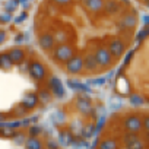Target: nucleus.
<instances>
[{
    "label": "nucleus",
    "mask_w": 149,
    "mask_h": 149,
    "mask_svg": "<svg viewBox=\"0 0 149 149\" xmlns=\"http://www.w3.org/2000/svg\"><path fill=\"white\" fill-rule=\"evenodd\" d=\"M54 58L57 61H61V63H66L69 58H72L74 54H73V48L69 45V44H58L57 47H54V53H53Z\"/></svg>",
    "instance_id": "obj_1"
},
{
    "label": "nucleus",
    "mask_w": 149,
    "mask_h": 149,
    "mask_svg": "<svg viewBox=\"0 0 149 149\" xmlns=\"http://www.w3.org/2000/svg\"><path fill=\"white\" fill-rule=\"evenodd\" d=\"M66 70L70 74H79L84 70V57L81 56H73L66 61Z\"/></svg>",
    "instance_id": "obj_2"
},
{
    "label": "nucleus",
    "mask_w": 149,
    "mask_h": 149,
    "mask_svg": "<svg viewBox=\"0 0 149 149\" xmlns=\"http://www.w3.org/2000/svg\"><path fill=\"white\" fill-rule=\"evenodd\" d=\"M94 56H95L97 63H98L100 67H107V66H110L111 61H113V56H111V53L108 51L107 47H100V48L95 51Z\"/></svg>",
    "instance_id": "obj_3"
},
{
    "label": "nucleus",
    "mask_w": 149,
    "mask_h": 149,
    "mask_svg": "<svg viewBox=\"0 0 149 149\" xmlns=\"http://www.w3.org/2000/svg\"><path fill=\"white\" fill-rule=\"evenodd\" d=\"M124 129L130 133H139L142 129V118L139 116H129L124 120Z\"/></svg>",
    "instance_id": "obj_4"
},
{
    "label": "nucleus",
    "mask_w": 149,
    "mask_h": 149,
    "mask_svg": "<svg viewBox=\"0 0 149 149\" xmlns=\"http://www.w3.org/2000/svg\"><path fill=\"white\" fill-rule=\"evenodd\" d=\"M29 74L35 79V81H42L44 78H45V74H47V70H45V67H44V64L42 63H40V61H32L31 64H29Z\"/></svg>",
    "instance_id": "obj_5"
},
{
    "label": "nucleus",
    "mask_w": 149,
    "mask_h": 149,
    "mask_svg": "<svg viewBox=\"0 0 149 149\" xmlns=\"http://www.w3.org/2000/svg\"><path fill=\"white\" fill-rule=\"evenodd\" d=\"M136 24H137V16H136V13H134V12H129V13H126V15L117 22V26H118L120 29H132V28L136 26Z\"/></svg>",
    "instance_id": "obj_6"
},
{
    "label": "nucleus",
    "mask_w": 149,
    "mask_h": 149,
    "mask_svg": "<svg viewBox=\"0 0 149 149\" xmlns=\"http://www.w3.org/2000/svg\"><path fill=\"white\" fill-rule=\"evenodd\" d=\"M124 50H126V45H124V42H123L121 40H118V38L113 40V41L108 44V51H110L111 56L116 57V58H120V57L124 54Z\"/></svg>",
    "instance_id": "obj_7"
},
{
    "label": "nucleus",
    "mask_w": 149,
    "mask_h": 149,
    "mask_svg": "<svg viewBox=\"0 0 149 149\" xmlns=\"http://www.w3.org/2000/svg\"><path fill=\"white\" fill-rule=\"evenodd\" d=\"M48 86H50V91H51V94H54L57 98H63L64 97V88H63V85H61V81L58 79V78H56V76H51L50 78V81H48Z\"/></svg>",
    "instance_id": "obj_8"
},
{
    "label": "nucleus",
    "mask_w": 149,
    "mask_h": 149,
    "mask_svg": "<svg viewBox=\"0 0 149 149\" xmlns=\"http://www.w3.org/2000/svg\"><path fill=\"white\" fill-rule=\"evenodd\" d=\"M38 44H40V47H41L42 50H47V51H48V50H53L54 45H56V41H54L53 34H50V32L41 34L40 38H38Z\"/></svg>",
    "instance_id": "obj_9"
},
{
    "label": "nucleus",
    "mask_w": 149,
    "mask_h": 149,
    "mask_svg": "<svg viewBox=\"0 0 149 149\" xmlns=\"http://www.w3.org/2000/svg\"><path fill=\"white\" fill-rule=\"evenodd\" d=\"M84 6L91 12H101L104 9V0H84Z\"/></svg>",
    "instance_id": "obj_10"
},
{
    "label": "nucleus",
    "mask_w": 149,
    "mask_h": 149,
    "mask_svg": "<svg viewBox=\"0 0 149 149\" xmlns=\"http://www.w3.org/2000/svg\"><path fill=\"white\" fill-rule=\"evenodd\" d=\"M24 146H25V149H44V143L41 142V139L38 136H29V137H26Z\"/></svg>",
    "instance_id": "obj_11"
},
{
    "label": "nucleus",
    "mask_w": 149,
    "mask_h": 149,
    "mask_svg": "<svg viewBox=\"0 0 149 149\" xmlns=\"http://www.w3.org/2000/svg\"><path fill=\"white\" fill-rule=\"evenodd\" d=\"M8 54H9V57L12 58L13 64H19V63H22V61L25 60V51H24L22 48L15 47V48H12Z\"/></svg>",
    "instance_id": "obj_12"
},
{
    "label": "nucleus",
    "mask_w": 149,
    "mask_h": 149,
    "mask_svg": "<svg viewBox=\"0 0 149 149\" xmlns=\"http://www.w3.org/2000/svg\"><path fill=\"white\" fill-rule=\"evenodd\" d=\"M108 15H116L120 12V3L117 0H104V9Z\"/></svg>",
    "instance_id": "obj_13"
},
{
    "label": "nucleus",
    "mask_w": 149,
    "mask_h": 149,
    "mask_svg": "<svg viewBox=\"0 0 149 149\" xmlns=\"http://www.w3.org/2000/svg\"><path fill=\"white\" fill-rule=\"evenodd\" d=\"M98 63H97V58L94 54H88L85 58H84V69L88 70V72H97L98 69Z\"/></svg>",
    "instance_id": "obj_14"
},
{
    "label": "nucleus",
    "mask_w": 149,
    "mask_h": 149,
    "mask_svg": "<svg viewBox=\"0 0 149 149\" xmlns=\"http://www.w3.org/2000/svg\"><path fill=\"white\" fill-rule=\"evenodd\" d=\"M76 108L85 116L91 114V111H92V105H91V101L88 98H79L76 101Z\"/></svg>",
    "instance_id": "obj_15"
},
{
    "label": "nucleus",
    "mask_w": 149,
    "mask_h": 149,
    "mask_svg": "<svg viewBox=\"0 0 149 149\" xmlns=\"http://www.w3.org/2000/svg\"><path fill=\"white\" fill-rule=\"evenodd\" d=\"M12 67H13V61L9 57V54L8 53H2V54H0V69L10 70Z\"/></svg>",
    "instance_id": "obj_16"
},
{
    "label": "nucleus",
    "mask_w": 149,
    "mask_h": 149,
    "mask_svg": "<svg viewBox=\"0 0 149 149\" xmlns=\"http://www.w3.org/2000/svg\"><path fill=\"white\" fill-rule=\"evenodd\" d=\"M38 104V97H37V94H28L25 98H24V101H22V105L28 110V108H34L35 105Z\"/></svg>",
    "instance_id": "obj_17"
},
{
    "label": "nucleus",
    "mask_w": 149,
    "mask_h": 149,
    "mask_svg": "<svg viewBox=\"0 0 149 149\" xmlns=\"http://www.w3.org/2000/svg\"><path fill=\"white\" fill-rule=\"evenodd\" d=\"M67 85L72 88V89H74V91H81V92H91V89H89V86H86V85H84V84H81V82H78V81H73V79H69L67 81Z\"/></svg>",
    "instance_id": "obj_18"
},
{
    "label": "nucleus",
    "mask_w": 149,
    "mask_h": 149,
    "mask_svg": "<svg viewBox=\"0 0 149 149\" xmlns=\"http://www.w3.org/2000/svg\"><path fill=\"white\" fill-rule=\"evenodd\" d=\"M117 148H118V145L114 139H104L98 145V149H117Z\"/></svg>",
    "instance_id": "obj_19"
},
{
    "label": "nucleus",
    "mask_w": 149,
    "mask_h": 149,
    "mask_svg": "<svg viewBox=\"0 0 149 149\" xmlns=\"http://www.w3.org/2000/svg\"><path fill=\"white\" fill-rule=\"evenodd\" d=\"M53 37H54V41L58 42V44H66V41H67V35H66V32L61 31V29L56 31V34H53Z\"/></svg>",
    "instance_id": "obj_20"
},
{
    "label": "nucleus",
    "mask_w": 149,
    "mask_h": 149,
    "mask_svg": "<svg viewBox=\"0 0 149 149\" xmlns=\"http://www.w3.org/2000/svg\"><path fill=\"white\" fill-rule=\"evenodd\" d=\"M19 3H21L19 0H9V2L5 3V10L9 12V13H12V12H15V10L18 9Z\"/></svg>",
    "instance_id": "obj_21"
},
{
    "label": "nucleus",
    "mask_w": 149,
    "mask_h": 149,
    "mask_svg": "<svg viewBox=\"0 0 149 149\" xmlns=\"http://www.w3.org/2000/svg\"><path fill=\"white\" fill-rule=\"evenodd\" d=\"M143 102H145V100L139 94H132L130 95V104L133 107H140V105H143Z\"/></svg>",
    "instance_id": "obj_22"
},
{
    "label": "nucleus",
    "mask_w": 149,
    "mask_h": 149,
    "mask_svg": "<svg viewBox=\"0 0 149 149\" xmlns=\"http://www.w3.org/2000/svg\"><path fill=\"white\" fill-rule=\"evenodd\" d=\"M37 97H38V102L47 104L50 101V98H51V94H50V91H40Z\"/></svg>",
    "instance_id": "obj_23"
},
{
    "label": "nucleus",
    "mask_w": 149,
    "mask_h": 149,
    "mask_svg": "<svg viewBox=\"0 0 149 149\" xmlns=\"http://www.w3.org/2000/svg\"><path fill=\"white\" fill-rule=\"evenodd\" d=\"M123 140H124V143H126V145H130V143H133V142L139 140V136H137V133H130V132H127V133L124 134Z\"/></svg>",
    "instance_id": "obj_24"
},
{
    "label": "nucleus",
    "mask_w": 149,
    "mask_h": 149,
    "mask_svg": "<svg viewBox=\"0 0 149 149\" xmlns=\"http://www.w3.org/2000/svg\"><path fill=\"white\" fill-rule=\"evenodd\" d=\"M12 137H13V142H15L16 145H24L25 140H26V136H25L24 133H16V132H15V134H13Z\"/></svg>",
    "instance_id": "obj_25"
},
{
    "label": "nucleus",
    "mask_w": 149,
    "mask_h": 149,
    "mask_svg": "<svg viewBox=\"0 0 149 149\" xmlns=\"http://www.w3.org/2000/svg\"><path fill=\"white\" fill-rule=\"evenodd\" d=\"M0 134L5 136V137H12L15 134V129L10 127H0Z\"/></svg>",
    "instance_id": "obj_26"
},
{
    "label": "nucleus",
    "mask_w": 149,
    "mask_h": 149,
    "mask_svg": "<svg viewBox=\"0 0 149 149\" xmlns=\"http://www.w3.org/2000/svg\"><path fill=\"white\" fill-rule=\"evenodd\" d=\"M12 19H13L12 13H9V12H6V10L0 15V22H2V24H9Z\"/></svg>",
    "instance_id": "obj_27"
},
{
    "label": "nucleus",
    "mask_w": 149,
    "mask_h": 149,
    "mask_svg": "<svg viewBox=\"0 0 149 149\" xmlns=\"http://www.w3.org/2000/svg\"><path fill=\"white\" fill-rule=\"evenodd\" d=\"M60 143L61 145H70L72 143V136L69 133H61L60 134Z\"/></svg>",
    "instance_id": "obj_28"
},
{
    "label": "nucleus",
    "mask_w": 149,
    "mask_h": 149,
    "mask_svg": "<svg viewBox=\"0 0 149 149\" xmlns=\"http://www.w3.org/2000/svg\"><path fill=\"white\" fill-rule=\"evenodd\" d=\"M148 35H149V28H148V26H145L143 29H140V31H139V34H137V41L146 40V38H148Z\"/></svg>",
    "instance_id": "obj_29"
},
{
    "label": "nucleus",
    "mask_w": 149,
    "mask_h": 149,
    "mask_svg": "<svg viewBox=\"0 0 149 149\" xmlns=\"http://www.w3.org/2000/svg\"><path fill=\"white\" fill-rule=\"evenodd\" d=\"M127 149H143V142L139 139V140H136V142L127 145Z\"/></svg>",
    "instance_id": "obj_30"
},
{
    "label": "nucleus",
    "mask_w": 149,
    "mask_h": 149,
    "mask_svg": "<svg viewBox=\"0 0 149 149\" xmlns=\"http://www.w3.org/2000/svg\"><path fill=\"white\" fill-rule=\"evenodd\" d=\"M41 127H38V126H32V127H29V136H38V134H41Z\"/></svg>",
    "instance_id": "obj_31"
},
{
    "label": "nucleus",
    "mask_w": 149,
    "mask_h": 149,
    "mask_svg": "<svg viewBox=\"0 0 149 149\" xmlns=\"http://www.w3.org/2000/svg\"><path fill=\"white\" fill-rule=\"evenodd\" d=\"M105 81H107V78H98V79H92V81H91V85L101 86V85H104V84H105Z\"/></svg>",
    "instance_id": "obj_32"
},
{
    "label": "nucleus",
    "mask_w": 149,
    "mask_h": 149,
    "mask_svg": "<svg viewBox=\"0 0 149 149\" xmlns=\"http://www.w3.org/2000/svg\"><path fill=\"white\" fill-rule=\"evenodd\" d=\"M142 129H143L146 133H149V116H146V117L142 120Z\"/></svg>",
    "instance_id": "obj_33"
},
{
    "label": "nucleus",
    "mask_w": 149,
    "mask_h": 149,
    "mask_svg": "<svg viewBox=\"0 0 149 149\" xmlns=\"http://www.w3.org/2000/svg\"><path fill=\"white\" fill-rule=\"evenodd\" d=\"M94 132H95V130H94V127H92V126H88V127H86V129L84 130V136H85V139L91 137Z\"/></svg>",
    "instance_id": "obj_34"
},
{
    "label": "nucleus",
    "mask_w": 149,
    "mask_h": 149,
    "mask_svg": "<svg viewBox=\"0 0 149 149\" xmlns=\"http://www.w3.org/2000/svg\"><path fill=\"white\" fill-rule=\"evenodd\" d=\"M24 113H26V108H25V107L21 104V105H19V107L15 110V116H22Z\"/></svg>",
    "instance_id": "obj_35"
},
{
    "label": "nucleus",
    "mask_w": 149,
    "mask_h": 149,
    "mask_svg": "<svg viewBox=\"0 0 149 149\" xmlns=\"http://www.w3.org/2000/svg\"><path fill=\"white\" fill-rule=\"evenodd\" d=\"M47 146H48V149H58V145H57L56 140H53V139H50V140L47 142Z\"/></svg>",
    "instance_id": "obj_36"
},
{
    "label": "nucleus",
    "mask_w": 149,
    "mask_h": 149,
    "mask_svg": "<svg viewBox=\"0 0 149 149\" xmlns=\"http://www.w3.org/2000/svg\"><path fill=\"white\" fill-rule=\"evenodd\" d=\"M54 2H56L57 5H60V6H66V5L72 3V0H54Z\"/></svg>",
    "instance_id": "obj_37"
},
{
    "label": "nucleus",
    "mask_w": 149,
    "mask_h": 149,
    "mask_svg": "<svg viewBox=\"0 0 149 149\" xmlns=\"http://www.w3.org/2000/svg\"><path fill=\"white\" fill-rule=\"evenodd\" d=\"M24 19H26V12H24L21 16H18V18H15V24H19V22H22Z\"/></svg>",
    "instance_id": "obj_38"
},
{
    "label": "nucleus",
    "mask_w": 149,
    "mask_h": 149,
    "mask_svg": "<svg viewBox=\"0 0 149 149\" xmlns=\"http://www.w3.org/2000/svg\"><path fill=\"white\" fill-rule=\"evenodd\" d=\"M6 41V32L5 31H0V44Z\"/></svg>",
    "instance_id": "obj_39"
},
{
    "label": "nucleus",
    "mask_w": 149,
    "mask_h": 149,
    "mask_svg": "<svg viewBox=\"0 0 149 149\" xmlns=\"http://www.w3.org/2000/svg\"><path fill=\"white\" fill-rule=\"evenodd\" d=\"M102 124H104V117L100 118V121H98V124H97V130H100V129L102 127Z\"/></svg>",
    "instance_id": "obj_40"
},
{
    "label": "nucleus",
    "mask_w": 149,
    "mask_h": 149,
    "mask_svg": "<svg viewBox=\"0 0 149 149\" xmlns=\"http://www.w3.org/2000/svg\"><path fill=\"white\" fill-rule=\"evenodd\" d=\"M143 24L145 26H149V16H143Z\"/></svg>",
    "instance_id": "obj_41"
},
{
    "label": "nucleus",
    "mask_w": 149,
    "mask_h": 149,
    "mask_svg": "<svg viewBox=\"0 0 149 149\" xmlns=\"http://www.w3.org/2000/svg\"><path fill=\"white\" fill-rule=\"evenodd\" d=\"M22 40H24V37H22V34H19V35H18L16 38H15V41H16V42H21Z\"/></svg>",
    "instance_id": "obj_42"
},
{
    "label": "nucleus",
    "mask_w": 149,
    "mask_h": 149,
    "mask_svg": "<svg viewBox=\"0 0 149 149\" xmlns=\"http://www.w3.org/2000/svg\"><path fill=\"white\" fill-rule=\"evenodd\" d=\"M3 120H5V114L0 113V121H3Z\"/></svg>",
    "instance_id": "obj_43"
},
{
    "label": "nucleus",
    "mask_w": 149,
    "mask_h": 149,
    "mask_svg": "<svg viewBox=\"0 0 149 149\" xmlns=\"http://www.w3.org/2000/svg\"><path fill=\"white\" fill-rule=\"evenodd\" d=\"M145 3H146V8L149 9V0H148V2H145Z\"/></svg>",
    "instance_id": "obj_44"
},
{
    "label": "nucleus",
    "mask_w": 149,
    "mask_h": 149,
    "mask_svg": "<svg viewBox=\"0 0 149 149\" xmlns=\"http://www.w3.org/2000/svg\"><path fill=\"white\" fill-rule=\"evenodd\" d=\"M142 2H148V0H142Z\"/></svg>",
    "instance_id": "obj_45"
}]
</instances>
